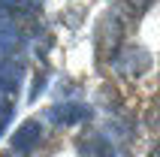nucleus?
Masks as SVG:
<instances>
[{"instance_id": "4", "label": "nucleus", "mask_w": 160, "mask_h": 157, "mask_svg": "<svg viewBox=\"0 0 160 157\" xmlns=\"http://www.w3.org/2000/svg\"><path fill=\"white\" fill-rule=\"evenodd\" d=\"M18 85H21V67L15 61L0 63V91L3 94H15Z\"/></svg>"}, {"instance_id": "6", "label": "nucleus", "mask_w": 160, "mask_h": 157, "mask_svg": "<svg viewBox=\"0 0 160 157\" xmlns=\"http://www.w3.org/2000/svg\"><path fill=\"white\" fill-rule=\"evenodd\" d=\"M9 115H12V106H9L6 100H0V133H3V127H6Z\"/></svg>"}, {"instance_id": "1", "label": "nucleus", "mask_w": 160, "mask_h": 157, "mask_svg": "<svg viewBox=\"0 0 160 157\" xmlns=\"http://www.w3.org/2000/svg\"><path fill=\"white\" fill-rule=\"evenodd\" d=\"M121 36H124V30H121V21H118V15L106 12V15L100 18V24H97V33H94L97 54H100V58L115 54V52H118V45H121Z\"/></svg>"}, {"instance_id": "5", "label": "nucleus", "mask_w": 160, "mask_h": 157, "mask_svg": "<svg viewBox=\"0 0 160 157\" xmlns=\"http://www.w3.org/2000/svg\"><path fill=\"white\" fill-rule=\"evenodd\" d=\"M15 43H18V33L12 27H3L0 30V45H15Z\"/></svg>"}, {"instance_id": "3", "label": "nucleus", "mask_w": 160, "mask_h": 157, "mask_svg": "<svg viewBox=\"0 0 160 157\" xmlns=\"http://www.w3.org/2000/svg\"><path fill=\"white\" fill-rule=\"evenodd\" d=\"M88 118V109L85 106H76V103H63V106H54L48 112V121H54L58 127H70V124H79Z\"/></svg>"}, {"instance_id": "2", "label": "nucleus", "mask_w": 160, "mask_h": 157, "mask_svg": "<svg viewBox=\"0 0 160 157\" xmlns=\"http://www.w3.org/2000/svg\"><path fill=\"white\" fill-rule=\"evenodd\" d=\"M39 136H42V124L39 121H24L21 127H18L15 133H12V151H30L39 142Z\"/></svg>"}, {"instance_id": "7", "label": "nucleus", "mask_w": 160, "mask_h": 157, "mask_svg": "<svg viewBox=\"0 0 160 157\" xmlns=\"http://www.w3.org/2000/svg\"><path fill=\"white\" fill-rule=\"evenodd\" d=\"M151 157H157V148H154V151H151Z\"/></svg>"}, {"instance_id": "8", "label": "nucleus", "mask_w": 160, "mask_h": 157, "mask_svg": "<svg viewBox=\"0 0 160 157\" xmlns=\"http://www.w3.org/2000/svg\"><path fill=\"white\" fill-rule=\"evenodd\" d=\"M3 157H9V154H3Z\"/></svg>"}]
</instances>
